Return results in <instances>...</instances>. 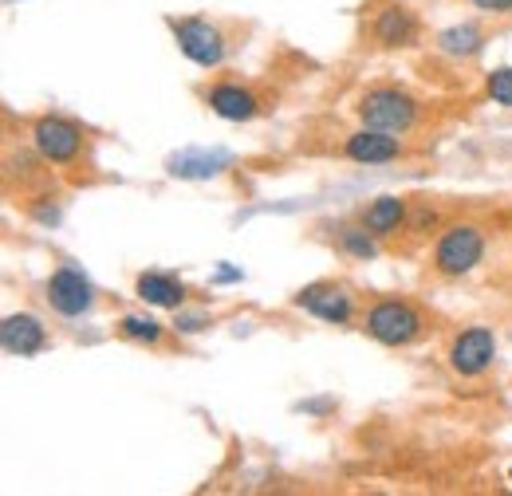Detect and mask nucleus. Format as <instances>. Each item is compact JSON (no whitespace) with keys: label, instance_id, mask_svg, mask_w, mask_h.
<instances>
[{"label":"nucleus","instance_id":"26","mask_svg":"<svg viewBox=\"0 0 512 496\" xmlns=\"http://www.w3.org/2000/svg\"><path fill=\"white\" fill-rule=\"evenodd\" d=\"M8 4H16V0H8Z\"/></svg>","mask_w":512,"mask_h":496},{"label":"nucleus","instance_id":"3","mask_svg":"<svg viewBox=\"0 0 512 496\" xmlns=\"http://www.w3.org/2000/svg\"><path fill=\"white\" fill-rule=\"evenodd\" d=\"M485 229L481 225H473V221H453L446 225L442 233H438V241H434V256H430V264H434V272L442 276V280H461V276H469L481 260H485Z\"/></svg>","mask_w":512,"mask_h":496},{"label":"nucleus","instance_id":"11","mask_svg":"<svg viewBox=\"0 0 512 496\" xmlns=\"http://www.w3.org/2000/svg\"><path fill=\"white\" fill-rule=\"evenodd\" d=\"M205 107H209L217 119H225V123H253V119H260V115L268 111L264 99L256 95L253 87H245V83H237V79L213 83V87L205 91Z\"/></svg>","mask_w":512,"mask_h":496},{"label":"nucleus","instance_id":"22","mask_svg":"<svg viewBox=\"0 0 512 496\" xmlns=\"http://www.w3.org/2000/svg\"><path fill=\"white\" fill-rule=\"evenodd\" d=\"M465 4H473L477 12H489V16H505V12H512V0H465Z\"/></svg>","mask_w":512,"mask_h":496},{"label":"nucleus","instance_id":"18","mask_svg":"<svg viewBox=\"0 0 512 496\" xmlns=\"http://www.w3.org/2000/svg\"><path fill=\"white\" fill-rule=\"evenodd\" d=\"M335 241L339 248L347 252V256H355V260H375L379 256V237L359 221V225H339L335 229Z\"/></svg>","mask_w":512,"mask_h":496},{"label":"nucleus","instance_id":"19","mask_svg":"<svg viewBox=\"0 0 512 496\" xmlns=\"http://www.w3.org/2000/svg\"><path fill=\"white\" fill-rule=\"evenodd\" d=\"M485 91H489V99H493L497 107H512V63L493 67V71L485 75Z\"/></svg>","mask_w":512,"mask_h":496},{"label":"nucleus","instance_id":"5","mask_svg":"<svg viewBox=\"0 0 512 496\" xmlns=\"http://www.w3.org/2000/svg\"><path fill=\"white\" fill-rule=\"evenodd\" d=\"M32 146L40 154V162L48 166H75L83 158V146H87V134L75 119H64V115H40L32 123Z\"/></svg>","mask_w":512,"mask_h":496},{"label":"nucleus","instance_id":"17","mask_svg":"<svg viewBox=\"0 0 512 496\" xmlns=\"http://www.w3.org/2000/svg\"><path fill=\"white\" fill-rule=\"evenodd\" d=\"M115 331H119V339L142 343V347H158V343L166 339V323H158V319L146 315V311H130V315H123V319L115 323Z\"/></svg>","mask_w":512,"mask_h":496},{"label":"nucleus","instance_id":"23","mask_svg":"<svg viewBox=\"0 0 512 496\" xmlns=\"http://www.w3.org/2000/svg\"><path fill=\"white\" fill-rule=\"evenodd\" d=\"M32 217H36L40 225H60V205H36V201H32Z\"/></svg>","mask_w":512,"mask_h":496},{"label":"nucleus","instance_id":"14","mask_svg":"<svg viewBox=\"0 0 512 496\" xmlns=\"http://www.w3.org/2000/svg\"><path fill=\"white\" fill-rule=\"evenodd\" d=\"M134 296L142 300V304H150V308H166V311H178L186 308V284L178 280V276H170V272H142L138 280H134Z\"/></svg>","mask_w":512,"mask_h":496},{"label":"nucleus","instance_id":"16","mask_svg":"<svg viewBox=\"0 0 512 496\" xmlns=\"http://www.w3.org/2000/svg\"><path fill=\"white\" fill-rule=\"evenodd\" d=\"M406 213H410V201L406 197H394V193H383V197H375L367 209H363V225L386 241V237H394L402 225H406Z\"/></svg>","mask_w":512,"mask_h":496},{"label":"nucleus","instance_id":"15","mask_svg":"<svg viewBox=\"0 0 512 496\" xmlns=\"http://www.w3.org/2000/svg\"><path fill=\"white\" fill-rule=\"evenodd\" d=\"M434 48L446 56V60H477L481 52H485V32H481V24H473V20H461V24H449L442 28L438 36H434Z\"/></svg>","mask_w":512,"mask_h":496},{"label":"nucleus","instance_id":"2","mask_svg":"<svg viewBox=\"0 0 512 496\" xmlns=\"http://www.w3.org/2000/svg\"><path fill=\"white\" fill-rule=\"evenodd\" d=\"M355 115H359V123L371 126V130L410 134V130L418 126V119H422V103H418L410 91L383 83V87H367V91L359 95Z\"/></svg>","mask_w":512,"mask_h":496},{"label":"nucleus","instance_id":"9","mask_svg":"<svg viewBox=\"0 0 512 496\" xmlns=\"http://www.w3.org/2000/svg\"><path fill=\"white\" fill-rule=\"evenodd\" d=\"M237 154L225 146H182L178 154L166 158V174L178 182H209L221 178L225 170H233Z\"/></svg>","mask_w":512,"mask_h":496},{"label":"nucleus","instance_id":"13","mask_svg":"<svg viewBox=\"0 0 512 496\" xmlns=\"http://www.w3.org/2000/svg\"><path fill=\"white\" fill-rule=\"evenodd\" d=\"M0 343L8 355H20V359H32L48 347V327L32 315V311H12L4 315L0 323Z\"/></svg>","mask_w":512,"mask_h":496},{"label":"nucleus","instance_id":"20","mask_svg":"<svg viewBox=\"0 0 512 496\" xmlns=\"http://www.w3.org/2000/svg\"><path fill=\"white\" fill-rule=\"evenodd\" d=\"M205 327H213V315L209 311H186V308H178L174 311V331L178 335H201Z\"/></svg>","mask_w":512,"mask_h":496},{"label":"nucleus","instance_id":"21","mask_svg":"<svg viewBox=\"0 0 512 496\" xmlns=\"http://www.w3.org/2000/svg\"><path fill=\"white\" fill-rule=\"evenodd\" d=\"M434 225H438V213H434L426 201L414 205V213H406V229H410V233H430Z\"/></svg>","mask_w":512,"mask_h":496},{"label":"nucleus","instance_id":"25","mask_svg":"<svg viewBox=\"0 0 512 496\" xmlns=\"http://www.w3.org/2000/svg\"><path fill=\"white\" fill-rule=\"evenodd\" d=\"M509 481H512V469H509Z\"/></svg>","mask_w":512,"mask_h":496},{"label":"nucleus","instance_id":"7","mask_svg":"<svg viewBox=\"0 0 512 496\" xmlns=\"http://www.w3.org/2000/svg\"><path fill=\"white\" fill-rule=\"evenodd\" d=\"M292 308L308 311L323 323L343 327V323L355 319V292L347 284H335V280H316V284H308V288H300L292 296Z\"/></svg>","mask_w":512,"mask_h":496},{"label":"nucleus","instance_id":"1","mask_svg":"<svg viewBox=\"0 0 512 496\" xmlns=\"http://www.w3.org/2000/svg\"><path fill=\"white\" fill-rule=\"evenodd\" d=\"M363 331L383 347H414L418 339H426L430 319L418 304L402 296H383L363 311Z\"/></svg>","mask_w":512,"mask_h":496},{"label":"nucleus","instance_id":"8","mask_svg":"<svg viewBox=\"0 0 512 496\" xmlns=\"http://www.w3.org/2000/svg\"><path fill=\"white\" fill-rule=\"evenodd\" d=\"M449 371L461 378H481L497 359V335L493 327H465L449 343Z\"/></svg>","mask_w":512,"mask_h":496},{"label":"nucleus","instance_id":"6","mask_svg":"<svg viewBox=\"0 0 512 496\" xmlns=\"http://www.w3.org/2000/svg\"><path fill=\"white\" fill-rule=\"evenodd\" d=\"M44 300H48V308L56 311V315L79 319V315H87V311L99 304V292H95V284H91V276L83 268L60 264L48 276V284H44Z\"/></svg>","mask_w":512,"mask_h":496},{"label":"nucleus","instance_id":"12","mask_svg":"<svg viewBox=\"0 0 512 496\" xmlns=\"http://www.w3.org/2000/svg\"><path fill=\"white\" fill-rule=\"evenodd\" d=\"M343 158L347 162H359V166H386V162H398L406 158V146L398 134H386V130H355L343 138Z\"/></svg>","mask_w":512,"mask_h":496},{"label":"nucleus","instance_id":"24","mask_svg":"<svg viewBox=\"0 0 512 496\" xmlns=\"http://www.w3.org/2000/svg\"><path fill=\"white\" fill-rule=\"evenodd\" d=\"M241 276H245L241 268H229V264H221V268H217V276H213V284H241Z\"/></svg>","mask_w":512,"mask_h":496},{"label":"nucleus","instance_id":"10","mask_svg":"<svg viewBox=\"0 0 512 496\" xmlns=\"http://www.w3.org/2000/svg\"><path fill=\"white\" fill-rule=\"evenodd\" d=\"M418 32H422V24H418V16H414L406 4L383 0V4L371 8V40H375L379 48H386V52L414 48V44H418Z\"/></svg>","mask_w":512,"mask_h":496},{"label":"nucleus","instance_id":"4","mask_svg":"<svg viewBox=\"0 0 512 496\" xmlns=\"http://www.w3.org/2000/svg\"><path fill=\"white\" fill-rule=\"evenodd\" d=\"M174 32L178 52L197 67H221L229 60V36L221 32V24L205 20V16H170L166 20Z\"/></svg>","mask_w":512,"mask_h":496}]
</instances>
